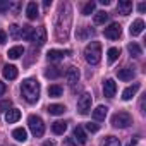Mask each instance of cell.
I'll return each mask as SVG.
<instances>
[{"instance_id": "29", "label": "cell", "mask_w": 146, "mask_h": 146, "mask_svg": "<svg viewBox=\"0 0 146 146\" xmlns=\"http://www.w3.org/2000/svg\"><path fill=\"white\" fill-rule=\"evenodd\" d=\"M102 146H120V141L113 136H107L103 141H102Z\"/></svg>"}, {"instance_id": "38", "label": "cell", "mask_w": 146, "mask_h": 146, "mask_svg": "<svg viewBox=\"0 0 146 146\" xmlns=\"http://www.w3.org/2000/svg\"><path fill=\"white\" fill-rule=\"evenodd\" d=\"M5 93V83H2V81H0V96H2Z\"/></svg>"}, {"instance_id": "35", "label": "cell", "mask_w": 146, "mask_h": 146, "mask_svg": "<svg viewBox=\"0 0 146 146\" xmlns=\"http://www.w3.org/2000/svg\"><path fill=\"white\" fill-rule=\"evenodd\" d=\"M0 108H2V110H9L11 108V102H0Z\"/></svg>"}, {"instance_id": "27", "label": "cell", "mask_w": 146, "mask_h": 146, "mask_svg": "<svg viewBox=\"0 0 146 146\" xmlns=\"http://www.w3.org/2000/svg\"><path fill=\"white\" fill-rule=\"evenodd\" d=\"M107 55H108V62H110V64H113V62L119 58V55H120V50H119V48H115V46H112V48H108Z\"/></svg>"}, {"instance_id": "22", "label": "cell", "mask_w": 146, "mask_h": 146, "mask_svg": "<svg viewBox=\"0 0 146 146\" xmlns=\"http://www.w3.org/2000/svg\"><path fill=\"white\" fill-rule=\"evenodd\" d=\"M65 129H67V122H64V120H57V122L52 124V131L55 134H64Z\"/></svg>"}, {"instance_id": "40", "label": "cell", "mask_w": 146, "mask_h": 146, "mask_svg": "<svg viewBox=\"0 0 146 146\" xmlns=\"http://www.w3.org/2000/svg\"><path fill=\"white\" fill-rule=\"evenodd\" d=\"M100 4H102V5H108L110 2H108V0H100Z\"/></svg>"}, {"instance_id": "12", "label": "cell", "mask_w": 146, "mask_h": 146, "mask_svg": "<svg viewBox=\"0 0 146 146\" xmlns=\"http://www.w3.org/2000/svg\"><path fill=\"white\" fill-rule=\"evenodd\" d=\"M139 88H141V84H139V83H134L132 86L125 88V90L122 91V100H124V102H129V100H131L137 91H139Z\"/></svg>"}, {"instance_id": "13", "label": "cell", "mask_w": 146, "mask_h": 146, "mask_svg": "<svg viewBox=\"0 0 146 146\" xmlns=\"http://www.w3.org/2000/svg\"><path fill=\"white\" fill-rule=\"evenodd\" d=\"M117 9H119V14H122V16H129L131 11H132V2H129V0H119Z\"/></svg>"}, {"instance_id": "28", "label": "cell", "mask_w": 146, "mask_h": 146, "mask_svg": "<svg viewBox=\"0 0 146 146\" xmlns=\"http://www.w3.org/2000/svg\"><path fill=\"white\" fill-rule=\"evenodd\" d=\"M107 21H108V14L105 11H100V12L95 14V23L96 24H105Z\"/></svg>"}, {"instance_id": "15", "label": "cell", "mask_w": 146, "mask_h": 146, "mask_svg": "<svg viewBox=\"0 0 146 146\" xmlns=\"http://www.w3.org/2000/svg\"><path fill=\"white\" fill-rule=\"evenodd\" d=\"M4 78H5V79H9V81L16 79V78H17V67H16V65L7 64V65L4 67Z\"/></svg>"}, {"instance_id": "34", "label": "cell", "mask_w": 146, "mask_h": 146, "mask_svg": "<svg viewBox=\"0 0 146 146\" xmlns=\"http://www.w3.org/2000/svg\"><path fill=\"white\" fill-rule=\"evenodd\" d=\"M9 7H11V4H9V2H5V0H4V2H0V12H7V11H9Z\"/></svg>"}, {"instance_id": "8", "label": "cell", "mask_w": 146, "mask_h": 146, "mask_svg": "<svg viewBox=\"0 0 146 146\" xmlns=\"http://www.w3.org/2000/svg\"><path fill=\"white\" fill-rule=\"evenodd\" d=\"M65 79H67V83L69 84H72L74 86L76 83H79V70H78V67H69L67 70H65Z\"/></svg>"}, {"instance_id": "7", "label": "cell", "mask_w": 146, "mask_h": 146, "mask_svg": "<svg viewBox=\"0 0 146 146\" xmlns=\"http://www.w3.org/2000/svg\"><path fill=\"white\" fill-rule=\"evenodd\" d=\"M115 93H117V83H115L113 79H107V81L103 83V95H105L107 98H113Z\"/></svg>"}, {"instance_id": "43", "label": "cell", "mask_w": 146, "mask_h": 146, "mask_svg": "<svg viewBox=\"0 0 146 146\" xmlns=\"http://www.w3.org/2000/svg\"><path fill=\"white\" fill-rule=\"evenodd\" d=\"M127 146H134V144H127Z\"/></svg>"}, {"instance_id": "20", "label": "cell", "mask_w": 146, "mask_h": 146, "mask_svg": "<svg viewBox=\"0 0 146 146\" xmlns=\"http://www.w3.org/2000/svg\"><path fill=\"white\" fill-rule=\"evenodd\" d=\"M26 16H28V19H36L38 17V5H36V2H29L28 4V7H26Z\"/></svg>"}, {"instance_id": "37", "label": "cell", "mask_w": 146, "mask_h": 146, "mask_svg": "<svg viewBox=\"0 0 146 146\" xmlns=\"http://www.w3.org/2000/svg\"><path fill=\"white\" fill-rule=\"evenodd\" d=\"M137 11H139V12H144V11H146V4H144V2H141V4L137 5Z\"/></svg>"}, {"instance_id": "16", "label": "cell", "mask_w": 146, "mask_h": 146, "mask_svg": "<svg viewBox=\"0 0 146 146\" xmlns=\"http://www.w3.org/2000/svg\"><path fill=\"white\" fill-rule=\"evenodd\" d=\"M21 119V110H17V108H11V110H7V113H5V120H7V124H14V122H17Z\"/></svg>"}, {"instance_id": "14", "label": "cell", "mask_w": 146, "mask_h": 146, "mask_svg": "<svg viewBox=\"0 0 146 146\" xmlns=\"http://www.w3.org/2000/svg\"><path fill=\"white\" fill-rule=\"evenodd\" d=\"M143 29H144V21H143V19H136V21L131 24L129 33H131L132 36H137V35H141V33H143Z\"/></svg>"}, {"instance_id": "25", "label": "cell", "mask_w": 146, "mask_h": 146, "mask_svg": "<svg viewBox=\"0 0 146 146\" xmlns=\"http://www.w3.org/2000/svg\"><path fill=\"white\" fill-rule=\"evenodd\" d=\"M127 50H129V53H131L132 57H141V55H143V50H141V46H139L137 43H129V45H127Z\"/></svg>"}, {"instance_id": "3", "label": "cell", "mask_w": 146, "mask_h": 146, "mask_svg": "<svg viewBox=\"0 0 146 146\" xmlns=\"http://www.w3.org/2000/svg\"><path fill=\"white\" fill-rule=\"evenodd\" d=\"M132 124V117L127 113V112H117L113 113L112 117V125L113 127H119V129H125Z\"/></svg>"}, {"instance_id": "11", "label": "cell", "mask_w": 146, "mask_h": 146, "mask_svg": "<svg viewBox=\"0 0 146 146\" xmlns=\"http://www.w3.org/2000/svg\"><path fill=\"white\" fill-rule=\"evenodd\" d=\"M117 76L122 81H132V78L136 76V72H134L132 67H124V69H119L117 70Z\"/></svg>"}, {"instance_id": "23", "label": "cell", "mask_w": 146, "mask_h": 146, "mask_svg": "<svg viewBox=\"0 0 146 146\" xmlns=\"http://www.w3.org/2000/svg\"><path fill=\"white\" fill-rule=\"evenodd\" d=\"M23 53H24V48H23V46H19V45H17V46H12V48H11V50L7 52V55H9V58H12V60H16V58H19V57H21Z\"/></svg>"}, {"instance_id": "2", "label": "cell", "mask_w": 146, "mask_h": 146, "mask_svg": "<svg viewBox=\"0 0 146 146\" xmlns=\"http://www.w3.org/2000/svg\"><path fill=\"white\" fill-rule=\"evenodd\" d=\"M84 58L88 64L91 65H96L100 60H102V45L98 41H91L86 45L84 48Z\"/></svg>"}, {"instance_id": "18", "label": "cell", "mask_w": 146, "mask_h": 146, "mask_svg": "<svg viewBox=\"0 0 146 146\" xmlns=\"http://www.w3.org/2000/svg\"><path fill=\"white\" fill-rule=\"evenodd\" d=\"M107 113H108V108L103 107V105H100V107H96V108L93 110V119H95V120H105Z\"/></svg>"}, {"instance_id": "1", "label": "cell", "mask_w": 146, "mask_h": 146, "mask_svg": "<svg viewBox=\"0 0 146 146\" xmlns=\"http://www.w3.org/2000/svg\"><path fill=\"white\" fill-rule=\"evenodd\" d=\"M40 91H41L40 83L33 78H28L21 83V95L28 103H36L40 100Z\"/></svg>"}, {"instance_id": "9", "label": "cell", "mask_w": 146, "mask_h": 146, "mask_svg": "<svg viewBox=\"0 0 146 146\" xmlns=\"http://www.w3.org/2000/svg\"><path fill=\"white\" fill-rule=\"evenodd\" d=\"M31 41H33L35 45H38V46L45 45V41H46V31H45V28H38V29L33 33Z\"/></svg>"}, {"instance_id": "36", "label": "cell", "mask_w": 146, "mask_h": 146, "mask_svg": "<svg viewBox=\"0 0 146 146\" xmlns=\"http://www.w3.org/2000/svg\"><path fill=\"white\" fill-rule=\"evenodd\" d=\"M5 41H7V35H5V31L0 29V45H4Z\"/></svg>"}, {"instance_id": "33", "label": "cell", "mask_w": 146, "mask_h": 146, "mask_svg": "<svg viewBox=\"0 0 146 146\" xmlns=\"http://www.w3.org/2000/svg\"><path fill=\"white\" fill-rule=\"evenodd\" d=\"M98 129H100V125L95 124V122H88L86 124V131H90V132H96Z\"/></svg>"}, {"instance_id": "32", "label": "cell", "mask_w": 146, "mask_h": 146, "mask_svg": "<svg viewBox=\"0 0 146 146\" xmlns=\"http://www.w3.org/2000/svg\"><path fill=\"white\" fill-rule=\"evenodd\" d=\"M9 35H11V38H19L21 36V31H19V26L17 24H12L11 28H9Z\"/></svg>"}, {"instance_id": "5", "label": "cell", "mask_w": 146, "mask_h": 146, "mask_svg": "<svg viewBox=\"0 0 146 146\" xmlns=\"http://www.w3.org/2000/svg\"><path fill=\"white\" fill-rule=\"evenodd\" d=\"M91 95L90 93H83L81 96H79V100H78V112L81 113V115H86L90 110H91Z\"/></svg>"}, {"instance_id": "19", "label": "cell", "mask_w": 146, "mask_h": 146, "mask_svg": "<svg viewBox=\"0 0 146 146\" xmlns=\"http://www.w3.org/2000/svg\"><path fill=\"white\" fill-rule=\"evenodd\" d=\"M74 137H76V141H78L79 144H86V141H88L86 132H84V129H83L81 125H76V129H74Z\"/></svg>"}, {"instance_id": "39", "label": "cell", "mask_w": 146, "mask_h": 146, "mask_svg": "<svg viewBox=\"0 0 146 146\" xmlns=\"http://www.w3.org/2000/svg\"><path fill=\"white\" fill-rule=\"evenodd\" d=\"M43 146H57V144H55L53 141H45V143H43Z\"/></svg>"}, {"instance_id": "4", "label": "cell", "mask_w": 146, "mask_h": 146, "mask_svg": "<svg viewBox=\"0 0 146 146\" xmlns=\"http://www.w3.org/2000/svg\"><path fill=\"white\" fill-rule=\"evenodd\" d=\"M28 124H29L31 132H33L36 137H41V136H43V132H45V124H43L41 117H38V115H29Z\"/></svg>"}, {"instance_id": "21", "label": "cell", "mask_w": 146, "mask_h": 146, "mask_svg": "<svg viewBox=\"0 0 146 146\" xmlns=\"http://www.w3.org/2000/svg\"><path fill=\"white\" fill-rule=\"evenodd\" d=\"M12 137H14L16 141H21V143H24V141L28 139V132H26V129H23V127H17V129H14V132H12Z\"/></svg>"}, {"instance_id": "6", "label": "cell", "mask_w": 146, "mask_h": 146, "mask_svg": "<svg viewBox=\"0 0 146 146\" xmlns=\"http://www.w3.org/2000/svg\"><path fill=\"white\" fill-rule=\"evenodd\" d=\"M103 35H105V38H108V40H119L120 35H122V28H120V24L112 23L108 28H105Z\"/></svg>"}, {"instance_id": "41", "label": "cell", "mask_w": 146, "mask_h": 146, "mask_svg": "<svg viewBox=\"0 0 146 146\" xmlns=\"http://www.w3.org/2000/svg\"><path fill=\"white\" fill-rule=\"evenodd\" d=\"M43 5H45V7H50V5H52V2H50V0H45V4H43Z\"/></svg>"}, {"instance_id": "26", "label": "cell", "mask_w": 146, "mask_h": 146, "mask_svg": "<svg viewBox=\"0 0 146 146\" xmlns=\"http://www.w3.org/2000/svg\"><path fill=\"white\" fill-rule=\"evenodd\" d=\"M60 74H62V72H60L58 67H48V69L45 70V76H46L48 79H57Z\"/></svg>"}, {"instance_id": "42", "label": "cell", "mask_w": 146, "mask_h": 146, "mask_svg": "<svg viewBox=\"0 0 146 146\" xmlns=\"http://www.w3.org/2000/svg\"><path fill=\"white\" fill-rule=\"evenodd\" d=\"M65 146H74V144H72V141H67V143H65Z\"/></svg>"}, {"instance_id": "30", "label": "cell", "mask_w": 146, "mask_h": 146, "mask_svg": "<svg viewBox=\"0 0 146 146\" xmlns=\"http://www.w3.org/2000/svg\"><path fill=\"white\" fill-rule=\"evenodd\" d=\"M33 33H35V29H33L31 26H23V29H21V38L31 40V38H33Z\"/></svg>"}, {"instance_id": "17", "label": "cell", "mask_w": 146, "mask_h": 146, "mask_svg": "<svg viewBox=\"0 0 146 146\" xmlns=\"http://www.w3.org/2000/svg\"><path fill=\"white\" fill-rule=\"evenodd\" d=\"M46 112H48L50 115H62V113L65 112V105H60V103H52V105H48Z\"/></svg>"}, {"instance_id": "31", "label": "cell", "mask_w": 146, "mask_h": 146, "mask_svg": "<svg viewBox=\"0 0 146 146\" xmlns=\"http://www.w3.org/2000/svg\"><path fill=\"white\" fill-rule=\"evenodd\" d=\"M95 7H96L95 2H88V4L83 7V16H90V14H93V12H95Z\"/></svg>"}, {"instance_id": "10", "label": "cell", "mask_w": 146, "mask_h": 146, "mask_svg": "<svg viewBox=\"0 0 146 146\" xmlns=\"http://www.w3.org/2000/svg\"><path fill=\"white\" fill-rule=\"evenodd\" d=\"M65 55H70V50H50L46 53V58L52 62H57V60H62Z\"/></svg>"}, {"instance_id": "24", "label": "cell", "mask_w": 146, "mask_h": 146, "mask_svg": "<svg viewBox=\"0 0 146 146\" xmlns=\"http://www.w3.org/2000/svg\"><path fill=\"white\" fill-rule=\"evenodd\" d=\"M62 93H64V90L58 84H52L48 88V96H52V98H58V96H62Z\"/></svg>"}]
</instances>
